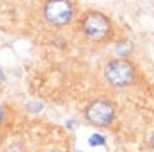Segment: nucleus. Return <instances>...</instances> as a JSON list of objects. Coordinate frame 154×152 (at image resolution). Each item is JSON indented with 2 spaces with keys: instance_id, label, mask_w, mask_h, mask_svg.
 Segmentation results:
<instances>
[{
  "instance_id": "f257e3e1",
  "label": "nucleus",
  "mask_w": 154,
  "mask_h": 152,
  "mask_svg": "<svg viewBox=\"0 0 154 152\" xmlns=\"http://www.w3.org/2000/svg\"><path fill=\"white\" fill-rule=\"evenodd\" d=\"M82 32L89 40H94V42H102L111 35L112 32V25L111 20L107 15L100 14V12H87L84 17H82Z\"/></svg>"
},
{
  "instance_id": "f03ea898",
  "label": "nucleus",
  "mask_w": 154,
  "mask_h": 152,
  "mask_svg": "<svg viewBox=\"0 0 154 152\" xmlns=\"http://www.w3.org/2000/svg\"><path fill=\"white\" fill-rule=\"evenodd\" d=\"M75 14V5L72 0H47L44 5V19L55 27L70 23Z\"/></svg>"
},
{
  "instance_id": "7ed1b4c3",
  "label": "nucleus",
  "mask_w": 154,
  "mask_h": 152,
  "mask_svg": "<svg viewBox=\"0 0 154 152\" xmlns=\"http://www.w3.org/2000/svg\"><path fill=\"white\" fill-rule=\"evenodd\" d=\"M134 67L127 60H114L106 67V79H107L109 84L116 85V87L129 85L134 80Z\"/></svg>"
},
{
  "instance_id": "20e7f679",
  "label": "nucleus",
  "mask_w": 154,
  "mask_h": 152,
  "mask_svg": "<svg viewBox=\"0 0 154 152\" xmlns=\"http://www.w3.org/2000/svg\"><path fill=\"white\" fill-rule=\"evenodd\" d=\"M114 107L107 100H94L85 109V117L94 126H109L114 120Z\"/></svg>"
},
{
  "instance_id": "39448f33",
  "label": "nucleus",
  "mask_w": 154,
  "mask_h": 152,
  "mask_svg": "<svg viewBox=\"0 0 154 152\" xmlns=\"http://www.w3.org/2000/svg\"><path fill=\"white\" fill-rule=\"evenodd\" d=\"M126 45H127V42L117 44V45H116V52H117V53H121V55H127V53L131 52V49H124Z\"/></svg>"
},
{
  "instance_id": "423d86ee",
  "label": "nucleus",
  "mask_w": 154,
  "mask_h": 152,
  "mask_svg": "<svg viewBox=\"0 0 154 152\" xmlns=\"http://www.w3.org/2000/svg\"><path fill=\"white\" fill-rule=\"evenodd\" d=\"M104 144V137L102 135H92L91 137V145H102Z\"/></svg>"
},
{
  "instance_id": "0eeeda50",
  "label": "nucleus",
  "mask_w": 154,
  "mask_h": 152,
  "mask_svg": "<svg viewBox=\"0 0 154 152\" xmlns=\"http://www.w3.org/2000/svg\"><path fill=\"white\" fill-rule=\"evenodd\" d=\"M4 120V110H2V107H0V122Z\"/></svg>"
},
{
  "instance_id": "6e6552de",
  "label": "nucleus",
  "mask_w": 154,
  "mask_h": 152,
  "mask_svg": "<svg viewBox=\"0 0 154 152\" xmlns=\"http://www.w3.org/2000/svg\"><path fill=\"white\" fill-rule=\"evenodd\" d=\"M4 80V74H2V68H0V82Z\"/></svg>"
},
{
  "instance_id": "1a4fd4ad",
  "label": "nucleus",
  "mask_w": 154,
  "mask_h": 152,
  "mask_svg": "<svg viewBox=\"0 0 154 152\" xmlns=\"http://www.w3.org/2000/svg\"><path fill=\"white\" fill-rule=\"evenodd\" d=\"M151 144H152V147H154V134H152V137H151Z\"/></svg>"
}]
</instances>
